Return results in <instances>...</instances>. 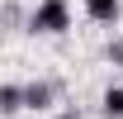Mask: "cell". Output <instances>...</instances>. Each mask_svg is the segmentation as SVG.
Wrapping results in <instances>:
<instances>
[{"mask_svg":"<svg viewBox=\"0 0 123 119\" xmlns=\"http://www.w3.org/2000/svg\"><path fill=\"white\" fill-rule=\"evenodd\" d=\"M71 29V5L66 0H38L29 15V33H66Z\"/></svg>","mask_w":123,"mask_h":119,"instance_id":"obj_1","label":"cell"},{"mask_svg":"<svg viewBox=\"0 0 123 119\" xmlns=\"http://www.w3.org/2000/svg\"><path fill=\"white\" fill-rule=\"evenodd\" d=\"M85 15L95 19V24H104V29H114L123 19V0H85Z\"/></svg>","mask_w":123,"mask_h":119,"instance_id":"obj_2","label":"cell"},{"mask_svg":"<svg viewBox=\"0 0 123 119\" xmlns=\"http://www.w3.org/2000/svg\"><path fill=\"white\" fill-rule=\"evenodd\" d=\"M52 95H57L52 81H29V86H24V110H47Z\"/></svg>","mask_w":123,"mask_h":119,"instance_id":"obj_3","label":"cell"},{"mask_svg":"<svg viewBox=\"0 0 123 119\" xmlns=\"http://www.w3.org/2000/svg\"><path fill=\"white\" fill-rule=\"evenodd\" d=\"M99 114L104 119H123V86H109L99 95Z\"/></svg>","mask_w":123,"mask_h":119,"instance_id":"obj_4","label":"cell"},{"mask_svg":"<svg viewBox=\"0 0 123 119\" xmlns=\"http://www.w3.org/2000/svg\"><path fill=\"white\" fill-rule=\"evenodd\" d=\"M24 110V86H0V114H19Z\"/></svg>","mask_w":123,"mask_h":119,"instance_id":"obj_5","label":"cell"},{"mask_svg":"<svg viewBox=\"0 0 123 119\" xmlns=\"http://www.w3.org/2000/svg\"><path fill=\"white\" fill-rule=\"evenodd\" d=\"M104 57H109V62H114V67H123V38H114V43H109V48H104Z\"/></svg>","mask_w":123,"mask_h":119,"instance_id":"obj_6","label":"cell"},{"mask_svg":"<svg viewBox=\"0 0 123 119\" xmlns=\"http://www.w3.org/2000/svg\"><path fill=\"white\" fill-rule=\"evenodd\" d=\"M57 119H80V114H76V110H66V114H57Z\"/></svg>","mask_w":123,"mask_h":119,"instance_id":"obj_7","label":"cell"}]
</instances>
